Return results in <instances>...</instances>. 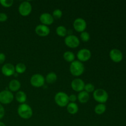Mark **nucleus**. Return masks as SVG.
<instances>
[{
  "mask_svg": "<svg viewBox=\"0 0 126 126\" xmlns=\"http://www.w3.org/2000/svg\"><path fill=\"white\" fill-rule=\"evenodd\" d=\"M5 114V110L3 106L2 105V104L0 103V120L4 116Z\"/></svg>",
  "mask_w": 126,
  "mask_h": 126,
  "instance_id": "obj_31",
  "label": "nucleus"
},
{
  "mask_svg": "<svg viewBox=\"0 0 126 126\" xmlns=\"http://www.w3.org/2000/svg\"><path fill=\"white\" fill-rule=\"evenodd\" d=\"M7 18H8V17L6 13H4V12L0 13V22H6L7 20Z\"/></svg>",
  "mask_w": 126,
  "mask_h": 126,
  "instance_id": "obj_29",
  "label": "nucleus"
},
{
  "mask_svg": "<svg viewBox=\"0 0 126 126\" xmlns=\"http://www.w3.org/2000/svg\"><path fill=\"white\" fill-rule=\"evenodd\" d=\"M27 94H25V92H23L22 91H18V92H17L16 94V99L17 100V102H18V103L22 104V103H25V102L27 101Z\"/></svg>",
  "mask_w": 126,
  "mask_h": 126,
  "instance_id": "obj_18",
  "label": "nucleus"
},
{
  "mask_svg": "<svg viewBox=\"0 0 126 126\" xmlns=\"http://www.w3.org/2000/svg\"><path fill=\"white\" fill-rule=\"evenodd\" d=\"M69 98V102H73V103H75L76 100H77V96L75 94H71L70 96H68Z\"/></svg>",
  "mask_w": 126,
  "mask_h": 126,
  "instance_id": "obj_30",
  "label": "nucleus"
},
{
  "mask_svg": "<svg viewBox=\"0 0 126 126\" xmlns=\"http://www.w3.org/2000/svg\"><path fill=\"white\" fill-rule=\"evenodd\" d=\"M35 33L39 36H47L50 34V28L48 26L44 25H38L35 28Z\"/></svg>",
  "mask_w": 126,
  "mask_h": 126,
  "instance_id": "obj_12",
  "label": "nucleus"
},
{
  "mask_svg": "<svg viewBox=\"0 0 126 126\" xmlns=\"http://www.w3.org/2000/svg\"><path fill=\"white\" fill-rule=\"evenodd\" d=\"M0 4L3 7H10L13 5L14 1L13 0H0Z\"/></svg>",
  "mask_w": 126,
  "mask_h": 126,
  "instance_id": "obj_27",
  "label": "nucleus"
},
{
  "mask_svg": "<svg viewBox=\"0 0 126 126\" xmlns=\"http://www.w3.org/2000/svg\"><path fill=\"white\" fill-rule=\"evenodd\" d=\"M14 100V95L8 90H4L0 92V103L4 105L10 104Z\"/></svg>",
  "mask_w": 126,
  "mask_h": 126,
  "instance_id": "obj_7",
  "label": "nucleus"
},
{
  "mask_svg": "<svg viewBox=\"0 0 126 126\" xmlns=\"http://www.w3.org/2000/svg\"><path fill=\"white\" fill-rule=\"evenodd\" d=\"M84 70L85 67L83 63L79 60H75L70 64V71L73 76L78 77L84 73Z\"/></svg>",
  "mask_w": 126,
  "mask_h": 126,
  "instance_id": "obj_2",
  "label": "nucleus"
},
{
  "mask_svg": "<svg viewBox=\"0 0 126 126\" xmlns=\"http://www.w3.org/2000/svg\"><path fill=\"white\" fill-rule=\"evenodd\" d=\"M45 78L39 73L32 75L30 78V84L34 87H41L45 83Z\"/></svg>",
  "mask_w": 126,
  "mask_h": 126,
  "instance_id": "obj_6",
  "label": "nucleus"
},
{
  "mask_svg": "<svg viewBox=\"0 0 126 126\" xmlns=\"http://www.w3.org/2000/svg\"><path fill=\"white\" fill-rule=\"evenodd\" d=\"M85 83L81 79L76 78L74 79L71 82V87L75 92H80L84 91Z\"/></svg>",
  "mask_w": 126,
  "mask_h": 126,
  "instance_id": "obj_11",
  "label": "nucleus"
},
{
  "mask_svg": "<svg viewBox=\"0 0 126 126\" xmlns=\"http://www.w3.org/2000/svg\"><path fill=\"white\" fill-rule=\"evenodd\" d=\"M73 28L77 32L82 33L86 30L87 28V23L83 18H77L73 22Z\"/></svg>",
  "mask_w": 126,
  "mask_h": 126,
  "instance_id": "obj_9",
  "label": "nucleus"
},
{
  "mask_svg": "<svg viewBox=\"0 0 126 126\" xmlns=\"http://www.w3.org/2000/svg\"><path fill=\"white\" fill-rule=\"evenodd\" d=\"M55 102L60 107H65L69 103V98L67 94L64 92H59L54 97Z\"/></svg>",
  "mask_w": 126,
  "mask_h": 126,
  "instance_id": "obj_4",
  "label": "nucleus"
},
{
  "mask_svg": "<svg viewBox=\"0 0 126 126\" xmlns=\"http://www.w3.org/2000/svg\"><path fill=\"white\" fill-rule=\"evenodd\" d=\"M21 84L17 79H12L9 84V89L11 92H18L20 89Z\"/></svg>",
  "mask_w": 126,
  "mask_h": 126,
  "instance_id": "obj_16",
  "label": "nucleus"
},
{
  "mask_svg": "<svg viewBox=\"0 0 126 126\" xmlns=\"http://www.w3.org/2000/svg\"><path fill=\"white\" fill-rule=\"evenodd\" d=\"M95 86L94 85L92 84V83H87L86 84H85L84 89V91L87 92V93H91V92H94L95 91Z\"/></svg>",
  "mask_w": 126,
  "mask_h": 126,
  "instance_id": "obj_26",
  "label": "nucleus"
},
{
  "mask_svg": "<svg viewBox=\"0 0 126 126\" xmlns=\"http://www.w3.org/2000/svg\"><path fill=\"white\" fill-rule=\"evenodd\" d=\"M1 72H2V75L7 77L14 75L15 73H16L15 66L12 63L4 64L1 68Z\"/></svg>",
  "mask_w": 126,
  "mask_h": 126,
  "instance_id": "obj_14",
  "label": "nucleus"
},
{
  "mask_svg": "<svg viewBox=\"0 0 126 126\" xmlns=\"http://www.w3.org/2000/svg\"><path fill=\"white\" fill-rule=\"evenodd\" d=\"M55 32H56L57 34L60 37H66L67 36V29L64 26L60 25L57 27Z\"/></svg>",
  "mask_w": 126,
  "mask_h": 126,
  "instance_id": "obj_23",
  "label": "nucleus"
},
{
  "mask_svg": "<svg viewBox=\"0 0 126 126\" xmlns=\"http://www.w3.org/2000/svg\"><path fill=\"white\" fill-rule=\"evenodd\" d=\"M63 57L64 60L67 62L71 63L75 60V54L71 51L65 52L63 55Z\"/></svg>",
  "mask_w": 126,
  "mask_h": 126,
  "instance_id": "obj_22",
  "label": "nucleus"
},
{
  "mask_svg": "<svg viewBox=\"0 0 126 126\" xmlns=\"http://www.w3.org/2000/svg\"><path fill=\"white\" fill-rule=\"evenodd\" d=\"M77 98L79 102L81 103H86L90 99L89 94L84 91L79 92L77 96Z\"/></svg>",
  "mask_w": 126,
  "mask_h": 126,
  "instance_id": "obj_17",
  "label": "nucleus"
},
{
  "mask_svg": "<svg viewBox=\"0 0 126 126\" xmlns=\"http://www.w3.org/2000/svg\"><path fill=\"white\" fill-rule=\"evenodd\" d=\"M66 110L70 114H75L78 112L79 107L76 103L69 102L66 106Z\"/></svg>",
  "mask_w": 126,
  "mask_h": 126,
  "instance_id": "obj_19",
  "label": "nucleus"
},
{
  "mask_svg": "<svg viewBox=\"0 0 126 126\" xmlns=\"http://www.w3.org/2000/svg\"><path fill=\"white\" fill-rule=\"evenodd\" d=\"M107 110V107L103 103H98L95 107L94 111L95 113L98 115L103 114Z\"/></svg>",
  "mask_w": 126,
  "mask_h": 126,
  "instance_id": "obj_21",
  "label": "nucleus"
},
{
  "mask_svg": "<svg viewBox=\"0 0 126 126\" xmlns=\"http://www.w3.org/2000/svg\"><path fill=\"white\" fill-rule=\"evenodd\" d=\"M80 38H81V39L83 42H87L90 40L91 36H90V34L88 32H83L82 33H81Z\"/></svg>",
  "mask_w": 126,
  "mask_h": 126,
  "instance_id": "obj_28",
  "label": "nucleus"
},
{
  "mask_svg": "<svg viewBox=\"0 0 126 126\" xmlns=\"http://www.w3.org/2000/svg\"><path fill=\"white\" fill-rule=\"evenodd\" d=\"M93 97L97 102L104 104L108 99V94L103 89H97L93 92Z\"/></svg>",
  "mask_w": 126,
  "mask_h": 126,
  "instance_id": "obj_3",
  "label": "nucleus"
},
{
  "mask_svg": "<svg viewBox=\"0 0 126 126\" xmlns=\"http://www.w3.org/2000/svg\"><path fill=\"white\" fill-rule=\"evenodd\" d=\"M27 70V66L23 63H18L15 66L16 72L18 74H22L25 72Z\"/></svg>",
  "mask_w": 126,
  "mask_h": 126,
  "instance_id": "obj_24",
  "label": "nucleus"
},
{
  "mask_svg": "<svg viewBox=\"0 0 126 126\" xmlns=\"http://www.w3.org/2000/svg\"><path fill=\"white\" fill-rule=\"evenodd\" d=\"M39 20L42 25L49 26L52 24L54 21V18H53L52 16L50 14L44 12V13L41 14L39 16Z\"/></svg>",
  "mask_w": 126,
  "mask_h": 126,
  "instance_id": "obj_13",
  "label": "nucleus"
},
{
  "mask_svg": "<svg viewBox=\"0 0 126 126\" xmlns=\"http://www.w3.org/2000/svg\"><path fill=\"white\" fill-rule=\"evenodd\" d=\"M91 56H92L91 52L90 51V50L86 49V48L80 49L78 52L77 55H76V57H77L79 61L82 63L88 61L91 58Z\"/></svg>",
  "mask_w": 126,
  "mask_h": 126,
  "instance_id": "obj_10",
  "label": "nucleus"
},
{
  "mask_svg": "<svg viewBox=\"0 0 126 126\" xmlns=\"http://www.w3.org/2000/svg\"><path fill=\"white\" fill-rule=\"evenodd\" d=\"M110 57L112 61L115 63H119L122 61L123 58V53L121 50L117 49H111L110 52Z\"/></svg>",
  "mask_w": 126,
  "mask_h": 126,
  "instance_id": "obj_15",
  "label": "nucleus"
},
{
  "mask_svg": "<svg viewBox=\"0 0 126 126\" xmlns=\"http://www.w3.org/2000/svg\"><path fill=\"white\" fill-rule=\"evenodd\" d=\"M0 126H6L5 125V124L4 123H2V122L0 121Z\"/></svg>",
  "mask_w": 126,
  "mask_h": 126,
  "instance_id": "obj_33",
  "label": "nucleus"
},
{
  "mask_svg": "<svg viewBox=\"0 0 126 126\" xmlns=\"http://www.w3.org/2000/svg\"><path fill=\"white\" fill-rule=\"evenodd\" d=\"M17 113L21 118L23 119H28L33 116V112L32 107L27 103H22L18 107Z\"/></svg>",
  "mask_w": 126,
  "mask_h": 126,
  "instance_id": "obj_1",
  "label": "nucleus"
},
{
  "mask_svg": "<svg viewBox=\"0 0 126 126\" xmlns=\"http://www.w3.org/2000/svg\"><path fill=\"white\" fill-rule=\"evenodd\" d=\"M64 41L66 46L70 48H72V49L78 47L80 44V41L79 38L73 34H69L66 36Z\"/></svg>",
  "mask_w": 126,
  "mask_h": 126,
  "instance_id": "obj_5",
  "label": "nucleus"
},
{
  "mask_svg": "<svg viewBox=\"0 0 126 126\" xmlns=\"http://www.w3.org/2000/svg\"></svg>",
  "mask_w": 126,
  "mask_h": 126,
  "instance_id": "obj_34",
  "label": "nucleus"
},
{
  "mask_svg": "<svg viewBox=\"0 0 126 126\" xmlns=\"http://www.w3.org/2000/svg\"><path fill=\"white\" fill-rule=\"evenodd\" d=\"M62 14L63 12L61 10L59 9H56L53 11L52 16L53 18H55V19H60L62 17Z\"/></svg>",
  "mask_w": 126,
  "mask_h": 126,
  "instance_id": "obj_25",
  "label": "nucleus"
},
{
  "mask_svg": "<svg viewBox=\"0 0 126 126\" xmlns=\"http://www.w3.org/2000/svg\"><path fill=\"white\" fill-rule=\"evenodd\" d=\"M57 79V75L54 72H50L46 75L45 81L48 84H54Z\"/></svg>",
  "mask_w": 126,
  "mask_h": 126,
  "instance_id": "obj_20",
  "label": "nucleus"
},
{
  "mask_svg": "<svg viewBox=\"0 0 126 126\" xmlns=\"http://www.w3.org/2000/svg\"><path fill=\"white\" fill-rule=\"evenodd\" d=\"M6 60V55L3 53H0V65L3 63Z\"/></svg>",
  "mask_w": 126,
  "mask_h": 126,
  "instance_id": "obj_32",
  "label": "nucleus"
},
{
  "mask_svg": "<svg viewBox=\"0 0 126 126\" xmlns=\"http://www.w3.org/2000/svg\"><path fill=\"white\" fill-rule=\"evenodd\" d=\"M32 11V6L28 1H23L18 6V12L23 17L28 16Z\"/></svg>",
  "mask_w": 126,
  "mask_h": 126,
  "instance_id": "obj_8",
  "label": "nucleus"
}]
</instances>
